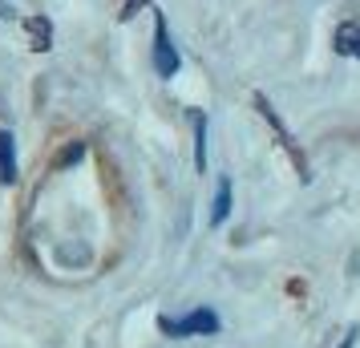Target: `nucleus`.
I'll return each instance as SVG.
<instances>
[{
	"label": "nucleus",
	"instance_id": "obj_1",
	"mask_svg": "<svg viewBox=\"0 0 360 348\" xmlns=\"http://www.w3.org/2000/svg\"><path fill=\"white\" fill-rule=\"evenodd\" d=\"M158 324H162L166 336H211V332H219V316H214L211 308H195V312L182 316V320L162 316Z\"/></svg>",
	"mask_w": 360,
	"mask_h": 348
},
{
	"label": "nucleus",
	"instance_id": "obj_2",
	"mask_svg": "<svg viewBox=\"0 0 360 348\" xmlns=\"http://www.w3.org/2000/svg\"><path fill=\"white\" fill-rule=\"evenodd\" d=\"M154 69H158V77H174L179 73V49L170 45L162 17L154 20Z\"/></svg>",
	"mask_w": 360,
	"mask_h": 348
},
{
	"label": "nucleus",
	"instance_id": "obj_3",
	"mask_svg": "<svg viewBox=\"0 0 360 348\" xmlns=\"http://www.w3.org/2000/svg\"><path fill=\"white\" fill-rule=\"evenodd\" d=\"M0 183H17V142L8 130H0Z\"/></svg>",
	"mask_w": 360,
	"mask_h": 348
},
{
	"label": "nucleus",
	"instance_id": "obj_4",
	"mask_svg": "<svg viewBox=\"0 0 360 348\" xmlns=\"http://www.w3.org/2000/svg\"><path fill=\"white\" fill-rule=\"evenodd\" d=\"M336 49L344 57H360V25H340V33H336Z\"/></svg>",
	"mask_w": 360,
	"mask_h": 348
},
{
	"label": "nucleus",
	"instance_id": "obj_5",
	"mask_svg": "<svg viewBox=\"0 0 360 348\" xmlns=\"http://www.w3.org/2000/svg\"><path fill=\"white\" fill-rule=\"evenodd\" d=\"M231 215V179L219 183V195H214V211H211V223H227Z\"/></svg>",
	"mask_w": 360,
	"mask_h": 348
},
{
	"label": "nucleus",
	"instance_id": "obj_6",
	"mask_svg": "<svg viewBox=\"0 0 360 348\" xmlns=\"http://www.w3.org/2000/svg\"><path fill=\"white\" fill-rule=\"evenodd\" d=\"M195 134H198L195 166H198V174H202V170H207V117H198V122H195Z\"/></svg>",
	"mask_w": 360,
	"mask_h": 348
},
{
	"label": "nucleus",
	"instance_id": "obj_7",
	"mask_svg": "<svg viewBox=\"0 0 360 348\" xmlns=\"http://www.w3.org/2000/svg\"><path fill=\"white\" fill-rule=\"evenodd\" d=\"M352 344H356V328H348L344 332V340H340V348H352Z\"/></svg>",
	"mask_w": 360,
	"mask_h": 348
}]
</instances>
